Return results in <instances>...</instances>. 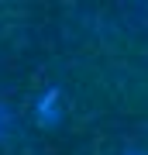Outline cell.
<instances>
[{
    "mask_svg": "<svg viewBox=\"0 0 148 155\" xmlns=\"http://www.w3.org/2000/svg\"><path fill=\"white\" fill-rule=\"evenodd\" d=\"M55 100H59V90H48V93L38 100V114H41L45 124H55V121H59V107H55Z\"/></svg>",
    "mask_w": 148,
    "mask_h": 155,
    "instance_id": "obj_1",
    "label": "cell"
}]
</instances>
